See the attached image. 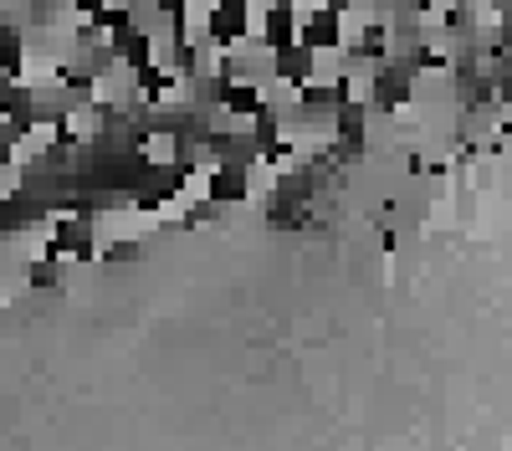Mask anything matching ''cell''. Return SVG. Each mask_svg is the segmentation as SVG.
I'll return each mask as SVG.
<instances>
[{"label": "cell", "mask_w": 512, "mask_h": 451, "mask_svg": "<svg viewBox=\"0 0 512 451\" xmlns=\"http://www.w3.org/2000/svg\"><path fill=\"white\" fill-rule=\"evenodd\" d=\"M205 200L241 205L246 200V170H241V164H216V170H210V185H205Z\"/></svg>", "instance_id": "1"}, {"label": "cell", "mask_w": 512, "mask_h": 451, "mask_svg": "<svg viewBox=\"0 0 512 451\" xmlns=\"http://www.w3.org/2000/svg\"><path fill=\"white\" fill-rule=\"evenodd\" d=\"M277 77H287V82H297V88H303V82L313 77V52L297 47V41H292V47H282V52H277Z\"/></svg>", "instance_id": "2"}]
</instances>
